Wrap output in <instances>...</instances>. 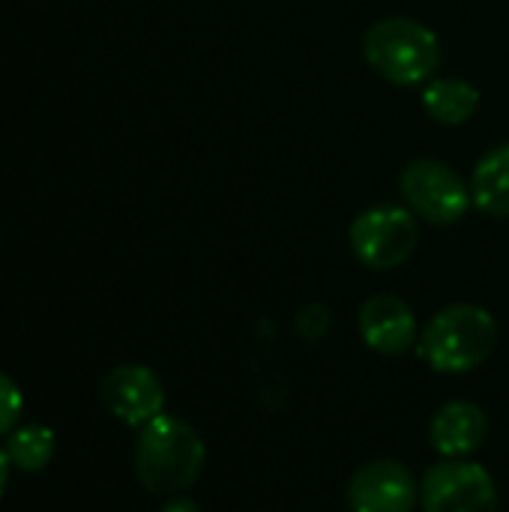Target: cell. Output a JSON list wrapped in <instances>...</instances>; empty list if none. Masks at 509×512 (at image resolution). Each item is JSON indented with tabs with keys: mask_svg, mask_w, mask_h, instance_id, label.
<instances>
[{
	"mask_svg": "<svg viewBox=\"0 0 509 512\" xmlns=\"http://www.w3.org/2000/svg\"><path fill=\"white\" fill-rule=\"evenodd\" d=\"M207 450L201 435L180 417L159 414L141 426L135 444L138 483L153 495H180L204 471Z\"/></svg>",
	"mask_w": 509,
	"mask_h": 512,
	"instance_id": "obj_1",
	"label": "cell"
},
{
	"mask_svg": "<svg viewBox=\"0 0 509 512\" xmlns=\"http://www.w3.org/2000/svg\"><path fill=\"white\" fill-rule=\"evenodd\" d=\"M498 336V321L489 309L477 303H453L423 327L417 354L441 375H465L492 357Z\"/></svg>",
	"mask_w": 509,
	"mask_h": 512,
	"instance_id": "obj_2",
	"label": "cell"
},
{
	"mask_svg": "<svg viewBox=\"0 0 509 512\" xmlns=\"http://www.w3.org/2000/svg\"><path fill=\"white\" fill-rule=\"evenodd\" d=\"M363 57L384 81L396 87L429 84L441 69V39L417 18L390 15L366 30Z\"/></svg>",
	"mask_w": 509,
	"mask_h": 512,
	"instance_id": "obj_3",
	"label": "cell"
},
{
	"mask_svg": "<svg viewBox=\"0 0 509 512\" xmlns=\"http://www.w3.org/2000/svg\"><path fill=\"white\" fill-rule=\"evenodd\" d=\"M354 258L369 270H396L402 267L420 240V225L411 207L402 204H375L363 210L348 231Z\"/></svg>",
	"mask_w": 509,
	"mask_h": 512,
	"instance_id": "obj_4",
	"label": "cell"
},
{
	"mask_svg": "<svg viewBox=\"0 0 509 512\" xmlns=\"http://www.w3.org/2000/svg\"><path fill=\"white\" fill-rule=\"evenodd\" d=\"M399 192L405 204L414 210V216L441 228L462 222L465 213L474 207L471 186L447 162L429 156L405 165L399 177Z\"/></svg>",
	"mask_w": 509,
	"mask_h": 512,
	"instance_id": "obj_5",
	"label": "cell"
},
{
	"mask_svg": "<svg viewBox=\"0 0 509 512\" xmlns=\"http://www.w3.org/2000/svg\"><path fill=\"white\" fill-rule=\"evenodd\" d=\"M423 512H498V486L477 462L447 459L423 474Z\"/></svg>",
	"mask_w": 509,
	"mask_h": 512,
	"instance_id": "obj_6",
	"label": "cell"
},
{
	"mask_svg": "<svg viewBox=\"0 0 509 512\" xmlns=\"http://www.w3.org/2000/svg\"><path fill=\"white\" fill-rule=\"evenodd\" d=\"M420 501L414 474L393 459H375L354 471L348 483L351 512H411Z\"/></svg>",
	"mask_w": 509,
	"mask_h": 512,
	"instance_id": "obj_7",
	"label": "cell"
},
{
	"mask_svg": "<svg viewBox=\"0 0 509 512\" xmlns=\"http://www.w3.org/2000/svg\"><path fill=\"white\" fill-rule=\"evenodd\" d=\"M102 405L123 420L126 426H147L150 420H156L159 414H165V387L159 381V375L150 366H138V363H126L111 369L102 378L99 387Z\"/></svg>",
	"mask_w": 509,
	"mask_h": 512,
	"instance_id": "obj_8",
	"label": "cell"
},
{
	"mask_svg": "<svg viewBox=\"0 0 509 512\" xmlns=\"http://www.w3.org/2000/svg\"><path fill=\"white\" fill-rule=\"evenodd\" d=\"M360 336L375 354L402 357L417 345L414 309L396 294H375L360 306Z\"/></svg>",
	"mask_w": 509,
	"mask_h": 512,
	"instance_id": "obj_9",
	"label": "cell"
},
{
	"mask_svg": "<svg viewBox=\"0 0 509 512\" xmlns=\"http://www.w3.org/2000/svg\"><path fill=\"white\" fill-rule=\"evenodd\" d=\"M489 432L486 411L474 402H447L429 426V441L444 459H465L474 456Z\"/></svg>",
	"mask_w": 509,
	"mask_h": 512,
	"instance_id": "obj_10",
	"label": "cell"
},
{
	"mask_svg": "<svg viewBox=\"0 0 509 512\" xmlns=\"http://www.w3.org/2000/svg\"><path fill=\"white\" fill-rule=\"evenodd\" d=\"M471 201L492 219L509 216V141L492 147L471 174Z\"/></svg>",
	"mask_w": 509,
	"mask_h": 512,
	"instance_id": "obj_11",
	"label": "cell"
},
{
	"mask_svg": "<svg viewBox=\"0 0 509 512\" xmlns=\"http://www.w3.org/2000/svg\"><path fill=\"white\" fill-rule=\"evenodd\" d=\"M423 108L444 126L468 123L480 108V90L465 78H432L423 87Z\"/></svg>",
	"mask_w": 509,
	"mask_h": 512,
	"instance_id": "obj_12",
	"label": "cell"
},
{
	"mask_svg": "<svg viewBox=\"0 0 509 512\" xmlns=\"http://www.w3.org/2000/svg\"><path fill=\"white\" fill-rule=\"evenodd\" d=\"M57 450V438L48 426L30 423V426H18L6 435V453L12 468L24 471V474H36L45 471L54 459Z\"/></svg>",
	"mask_w": 509,
	"mask_h": 512,
	"instance_id": "obj_13",
	"label": "cell"
},
{
	"mask_svg": "<svg viewBox=\"0 0 509 512\" xmlns=\"http://www.w3.org/2000/svg\"><path fill=\"white\" fill-rule=\"evenodd\" d=\"M21 411H24L21 387H18L9 375L0 372V438L9 435L12 429H18Z\"/></svg>",
	"mask_w": 509,
	"mask_h": 512,
	"instance_id": "obj_14",
	"label": "cell"
},
{
	"mask_svg": "<svg viewBox=\"0 0 509 512\" xmlns=\"http://www.w3.org/2000/svg\"><path fill=\"white\" fill-rule=\"evenodd\" d=\"M159 512H198V504L192 498L183 495H171V501H165V507Z\"/></svg>",
	"mask_w": 509,
	"mask_h": 512,
	"instance_id": "obj_15",
	"label": "cell"
},
{
	"mask_svg": "<svg viewBox=\"0 0 509 512\" xmlns=\"http://www.w3.org/2000/svg\"><path fill=\"white\" fill-rule=\"evenodd\" d=\"M9 474H12V462H9L6 447H0V498H3V492L9 486Z\"/></svg>",
	"mask_w": 509,
	"mask_h": 512,
	"instance_id": "obj_16",
	"label": "cell"
}]
</instances>
